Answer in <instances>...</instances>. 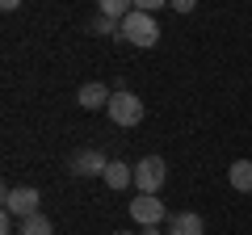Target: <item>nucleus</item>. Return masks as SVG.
Returning a JSON list of instances; mask_svg holds the SVG:
<instances>
[{
  "label": "nucleus",
  "mask_w": 252,
  "mask_h": 235,
  "mask_svg": "<svg viewBox=\"0 0 252 235\" xmlns=\"http://www.w3.org/2000/svg\"><path fill=\"white\" fill-rule=\"evenodd\" d=\"M118 38H122V42H130V46H139V51H147V46L160 42V26H156L152 13H139V9H135L122 26H118Z\"/></svg>",
  "instance_id": "nucleus-1"
},
{
  "label": "nucleus",
  "mask_w": 252,
  "mask_h": 235,
  "mask_svg": "<svg viewBox=\"0 0 252 235\" xmlns=\"http://www.w3.org/2000/svg\"><path fill=\"white\" fill-rule=\"evenodd\" d=\"M105 114H109V122H114V126L130 130V126H139V122H143V101H139L130 88H114Z\"/></svg>",
  "instance_id": "nucleus-2"
},
{
  "label": "nucleus",
  "mask_w": 252,
  "mask_h": 235,
  "mask_svg": "<svg viewBox=\"0 0 252 235\" xmlns=\"http://www.w3.org/2000/svg\"><path fill=\"white\" fill-rule=\"evenodd\" d=\"M164 176H168V164H164L160 155H143V160L135 164V193H156V198H160Z\"/></svg>",
  "instance_id": "nucleus-3"
},
{
  "label": "nucleus",
  "mask_w": 252,
  "mask_h": 235,
  "mask_svg": "<svg viewBox=\"0 0 252 235\" xmlns=\"http://www.w3.org/2000/svg\"><path fill=\"white\" fill-rule=\"evenodd\" d=\"M130 218L139 223V231L143 227H160V223H168V206H164L156 193H135V202H130Z\"/></svg>",
  "instance_id": "nucleus-4"
},
{
  "label": "nucleus",
  "mask_w": 252,
  "mask_h": 235,
  "mask_svg": "<svg viewBox=\"0 0 252 235\" xmlns=\"http://www.w3.org/2000/svg\"><path fill=\"white\" fill-rule=\"evenodd\" d=\"M109 168V155L101 151V147H80V151L67 160V172L72 176H105Z\"/></svg>",
  "instance_id": "nucleus-5"
},
{
  "label": "nucleus",
  "mask_w": 252,
  "mask_h": 235,
  "mask_svg": "<svg viewBox=\"0 0 252 235\" xmlns=\"http://www.w3.org/2000/svg\"><path fill=\"white\" fill-rule=\"evenodd\" d=\"M38 206H42V193L38 189H4V210H9L13 218H21V223H26V218H34L38 214Z\"/></svg>",
  "instance_id": "nucleus-6"
},
{
  "label": "nucleus",
  "mask_w": 252,
  "mask_h": 235,
  "mask_svg": "<svg viewBox=\"0 0 252 235\" xmlns=\"http://www.w3.org/2000/svg\"><path fill=\"white\" fill-rule=\"evenodd\" d=\"M101 181H105L114 193L135 189V164H126V160H109V168H105V176H101Z\"/></svg>",
  "instance_id": "nucleus-7"
},
{
  "label": "nucleus",
  "mask_w": 252,
  "mask_h": 235,
  "mask_svg": "<svg viewBox=\"0 0 252 235\" xmlns=\"http://www.w3.org/2000/svg\"><path fill=\"white\" fill-rule=\"evenodd\" d=\"M109 97H114V88H105L101 80H89V84H80V92H76L80 109H109Z\"/></svg>",
  "instance_id": "nucleus-8"
},
{
  "label": "nucleus",
  "mask_w": 252,
  "mask_h": 235,
  "mask_svg": "<svg viewBox=\"0 0 252 235\" xmlns=\"http://www.w3.org/2000/svg\"><path fill=\"white\" fill-rule=\"evenodd\" d=\"M164 231H168V235H202V231H206V223H202V214H193V210H177V214L168 218Z\"/></svg>",
  "instance_id": "nucleus-9"
},
{
  "label": "nucleus",
  "mask_w": 252,
  "mask_h": 235,
  "mask_svg": "<svg viewBox=\"0 0 252 235\" xmlns=\"http://www.w3.org/2000/svg\"><path fill=\"white\" fill-rule=\"evenodd\" d=\"M227 181H231L235 193H252V160H235L227 168Z\"/></svg>",
  "instance_id": "nucleus-10"
},
{
  "label": "nucleus",
  "mask_w": 252,
  "mask_h": 235,
  "mask_svg": "<svg viewBox=\"0 0 252 235\" xmlns=\"http://www.w3.org/2000/svg\"><path fill=\"white\" fill-rule=\"evenodd\" d=\"M118 26H122V21H114V17H105V13H97V17L89 21V34H97V38H118Z\"/></svg>",
  "instance_id": "nucleus-11"
},
{
  "label": "nucleus",
  "mask_w": 252,
  "mask_h": 235,
  "mask_svg": "<svg viewBox=\"0 0 252 235\" xmlns=\"http://www.w3.org/2000/svg\"><path fill=\"white\" fill-rule=\"evenodd\" d=\"M17 235H55V227H51V218H46V214H34V218L21 223Z\"/></svg>",
  "instance_id": "nucleus-12"
},
{
  "label": "nucleus",
  "mask_w": 252,
  "mask_h": 235,
  "mask_svg": "<svg viewBox=\"0 0 252 235\" xmlns=\"http://www.w3.org/2000/svg\"><path fill=\"white\" fill-rule=\"evenodd\" d=\"M0 235H13V214H9V210L0 214Z\"/></svg>",
  "instance_id": "nucleus-13"
},
{
  "label": "nucleus",
  "mask_w": 252,
  "mask_h": 235,
  "mask_svg": "<svg viewBox=\"0 0 252 235\" xmlns=\"http://www.w3.org/2000/svg\"><path fill=\"white\" fill-rule=\"evenodd\" d=\"M139 235H168V231H160V227H143Z\"/></svg>",
  "instance_id": "nucleus-14"
},
{
  "label": "nucleus",
  "mask_w": 252,
  "mask_h": 235,
  "mask_svg": "<svg viewBox=\"0 0 252 235\" xmlns=\"http://www.w3.org/2000/svg\"><path fill=\"white\" fill-rule=\"evenodd\" d=\"M114 235H130V231H114Z\"/></svg>",
  "instance_id": "nucleus-15"
}]
</instances>
